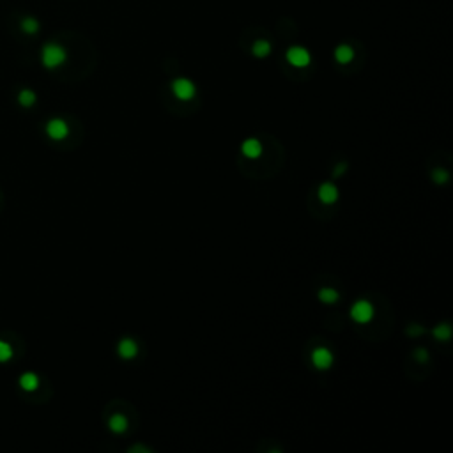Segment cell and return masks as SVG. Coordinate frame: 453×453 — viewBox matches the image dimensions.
<instances>
[{"instance_id":"obj_1","label":"cell","mask_w":453,"mask_h":453,"mask_svg":"<svg viewBox=\"0 0 453 453\" xmlns=\"http://www.w3.org/2000/svg\"><path fill=\"white\" fill-rule=\"evenodd\" d=\"M66 57H67L66 50H64L60 44H55V43L46 44L43 48V53H41V60H43L44 67H48V69L59 67L60 64H64Z\"/></svg>"},{"instance_id":"obj_2","label":"cell","mask_w":453,"mask_h":453,"mask_svg":"<svg viewBox=\"0 0 453 453\" xmlns=\"http://www.w3.org/2000/svg\"><path fill=\"white\" fill-rule=\"evenodd\" d=\"M287 60L296 67H305L310 64V53L308 50L301 48V46H292L287 52Z\"/></svg>"},{"instance_id":"obj_3","label":"cell","mask_w":453,"mask_h":453,"mask_svg":"<svg viewBox=\"0 0 453 453\" xmlns=\"http://www.w3.org/2000/svg\"><path fill=\"white\" fill-rule=\"evenodd\" d=\"M172 90H174V94L177 96L179 99H184V101H188V99H191L195 96V85L186 78L175 80V82L172 83Z\"/></svg>"},{"instance_id":"obj_4","label":"cell","mask_w":453,"mask_h":453,"mask_svg":"<svg viewBox=\"0 0 453 453\" xmlns=\"http://www.w3.org/2000/svg\"><path fill=\"white\" fill-rule=\"evenodd\" d=\"M351 315L358 322H368L372 319V315H374V306H372L368 301L361 299V301H358L354 306H352Z\"/></svg>"},{"instance_id":"obj_5","label":"cell","mask_w":453,"mask_h":453,"mask_svg":"<svg viewBox=\"0 0 453 453\" xmlns=\"http://www.w3.org/2000/svg\"><path fill=\"white\" fill-rule=\"evenodd\" d=\"M46 133H48V137L53 138V140H62V138L67 137L69 128L62 119H52V121L46 124Z\"/></svg>"},{"instance_id":"obj_6","label":"cell","mask_w":453,"mask_h":453,"mask_svg":"<svg viewBox=\"0 0 453 453\" xmlns=\"http://www.w3.org/2000/svg\"><path fill=\"white\" fill-rule=\"evenodd\" d=\"M312 361L319 368V370H326L331 367L333 363V354L326 347H317L312 354Z\"/></svg>"},{"instance_id":"obj_7","label":"cell","mask_w":453,"mask_h":453,"mask_svg":"<svg viewBox=\"0 0 453 453\" xmlns=\"http://www.w3.org/2000/svg\"><path fill=\"white\" fill-rule=\"evenodd\" d=\"M319 198H321L324 204H333V202H336V198H338V190H336V186L331 183L322 184V186L319 188Z\"/></svg>"},{"instance_id":"obj_8","label":"cell","mask_w":453,"mask_h":453,"mask_svg":"<svg viewBox=\"0 0 453 453\" xmlns=\"http://www.w3.org/2000/svg\"><path fill=\"white\" fill-rule=\"evenodd\" d=\"M137 352H138V345L131 338L121 340V344H119V354H121V358L131 359L137 356Z\"/></svg>"},{"instance_id":"obj_9","label":"cell","mask_w":453,"mask_h":453,"mask_svg":"<svg viewBox=\"0 0 453 453\" xmlns=\"http://www.w3.org/2000/svg\"><path fill=\"white\" fill-rule=\"evenodd\" d=\"M260 152H262V145H260V142L255 140V138H250V140H246L243 144V154L246 156V158H259Z\"/></svg>"},{"instance_id":"obj_10","label":"cell","mask_w":453,"mask_h":453,"mask_svg":"<svg viewBox=\"0 0 453 453\" xmlns=\"http://www.w3.org/2000/svg\"><path fill=\"white\" fill-rule=\"evenodd\" d=\"M20 386L25 391H36L37 386H39V377L36 374H32V372H27V374H23L20 377Z\"/></svg>"},{"instance_id":"obj_11","label":"cell","mask_w":453,"mask_h":453,"mask_svg":"<svg viewBox=\"0 0 453 453\" xmlns=\"http://www.w3.org/2000/svg\"><path fill=\"white\" fill-rule=\"evenodd\" d=\"M352 57H354V52H352V48H351V46H347V44H340L338 48L335 50V59L338 60L340 64L351 62Z\"/></svg>"},{"instance_id":"obj_12","label":"cell","mask_w":453,"mask_h":453,"mask_svg":"<svg viewBox=\"0 0 453 453\" xmlns=\"http://www.w3.org/2000/svg\"><path fill=\"white\" fill-rule=\"evenodd\" d=\"M108 425H110V431L121 434V432L126 431V427H128V421H126V418L122 416V414H114V416L110 418Z\"/></svg>"},{"instance_id":"obj_13","label":"cell","mask_w":453,"mask_h":453,"mask_svg":"<svg viewBox=\"0 0 453 453\" xmlns=\"http://www.w3.org/2000/svg\"><path fill=\"white\" fill-rule=\"evenodd\" d=\"M252 52L255 57H266L271 53V44L267 43V41H257V43L253 44Z\"/></svg>"},{"instance_id":"obj_14","label":"cell","mask_w":453,"mask_h":453,"mask_svg":"<svg viewBox=\"0 0 453 453\" xmlns=\"http://www.w3.org/2000/svg\"><path fill=\"white\" fill-rule=\"evenodd\" d=\"M18 103H20L21 106H32L34 103H36V94L29 89L21 90L20 94H18Z\"/></svg>"},{"instance_id":"obj_15","label":"cell","mask_w":453,"mask_h":453,"mask_svg":"<svg viewBox=\"0 0 453 453\" xmlns=\"http://www.w3.org/2000/svg\"><path fill=\"white\" fill-rule=\"evenodd\" d=\"M21 29H23V32H27V34H36L37 30H39V23H37L36 18H23Z\"/></svg>"},{"instance_id":"obj_16","label":"cell","mask_w":453,"mask_h":453,"mask_svg":"<svg viewBox=\"0 0 453 453\" xmlns=\"http://www.w3.org/2000/svg\"><path fill=\"white\" fill-rule=\"evenodd\" d=\"M13 347H11V344H7V342L0 340V363H6L9 361L11 358H13Z\"/></svg>"},{"instance_id":"obj_17","label":"cell","mask_w":453,"mask_h":453,"mask_svg":"<svg viewBox=\"0 0 453 453\" xmlns=\"http://www.w3.org/2000/svg\"><path fill=\"white\" fill-rule=\"evenodd\" d=\"M434 335H436V338H439V340H448L451 335V328L448 324H439L436 329H434Z\"/></svg>"},{"instance_id":"obj_18","label":"cell","mask_w":453,"mask_h":453,"mask_svg":"<svg viewBox=\"0 0 453 453\" xmlns=\"http://www.w3.org/2000/svg\"><path fill=\"white\" fill-rule=\"evenodd\" d=\"M319 298H321L322 303H335L336 299H338V294L333 289H322L321 292H319Z\"/></svg>"},{"instance_id":"obj_19","label":"cell","mask_w":453,"mask_h":453,"mask_svg":"<svg viewBox=\"0 0 453 453\" xmlns=\"http://www.w3.org/2000/svg\"><path fill=\"white\" fill-rule=\"evenodd\" d=\"M434 179H436V183L443 184L448 181V172L444 170V168H437V170H434Z\"/></svg>"},{"instance_id":"obj_20","label":"cell","mask_w":453,"mask_h":453,"mask_svg":"<svg viewBox=\"0 0 453 453\" xmlns=\"http://www.w3.org/2000/svg\"><path fill=\"white\" fill-rule=\"evenodd\" d=\"M416 359H418V361H427L428 352L425 351V349H418V351H416Z\"/></svg>"},{"instance_id":"obj_21","label":"cell","mask_w":453,"mask_h":453,"mask_svg":"<svg viewBox=\"0 0 453 453\" xmlns=\"http://www.w3.org/2000/svg\"><path fill=\"white\" fill-rule=\"evenodd\" d=\"M420 333H423V328H420L418 324H413L409 328V335H420Z\"/></svg>"},{"instance_id":"obj_22","label":"cell","mask_w":453,"mask_h":453,"mask_svg":"<svg viewBox=\"0 0 453 453\" xmlns=\"http://www.w3.org/2000/svg\"><path fill=\"white\" fill-rule=\"evenodd\" d=\"M344 170H345V163L336 165V168H335V177H338L340 174H344Z\"/></svg>"}]
</instances>
